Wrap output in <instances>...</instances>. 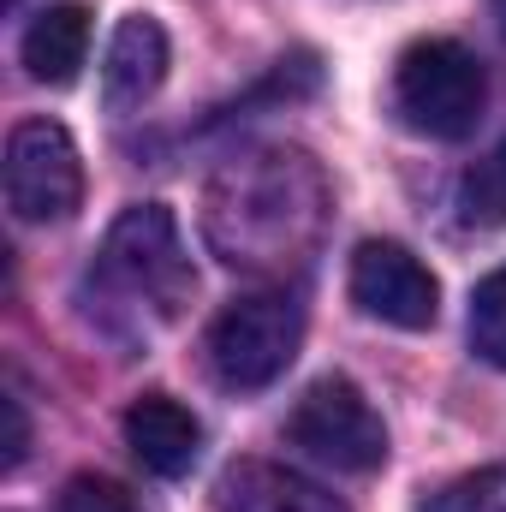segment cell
Masks as SVG:
<instances>
[{"label":"cell","instance_id":"obj_1","mask_svg":"<svg viewBox=\"0 0 506 512\" xmlns=\"http://www.w3.org/2000/svg\"><path fill=\"white\" fill-rule=\"evenodd\" d=\"M328 209V179L304 149H239L203 185V239L227 268L280 280L316 256Z\"/></svg>","mask_w":506,"mask_h":512},{"label":"cell","instance_id":"obj_2","mask_svg":"<svg viewBox=\"0 0 506 512\" xmlns=\"http://www.w3.org/2000/svg\"><path fill=\"white\" fill-rule=\"evenodd\" d=\"M197 292V268L185 256L179 221L167 203H131L126 215L108 227L96 268H90V298L96 316L114 334H155L179 322V310Z\"/></svg>","mask_w":506,"mask_h":512},{"label":"cell","instance_id":"obj_3","mask_svg":"<svg viewBox=\"0 0 506 512\" xmlns=\"http://www.w3.org/2000/svg\"><path fill=\"white\" fill-rule=\"evenodd\" d=\"M483 102H489L483 60L453 36H423L393 66V114L423 137L441 143L471 137L483 120Z\"/></svg>","mask_w":506,"mask_h":512},{"label":"cell","instance_id":"obj_4","mask_svg":"<svg viewBox=\"0 0 506 512\" xmlns=\"http://www.w3.org/2000/svg\"><path fill=\"white\" fill-rule=\"evenodd\" d=\"M304 346V310L292 292H251V298H233L209 334H203V358H209V376L227 387V393H262L274 387L292 358Z\"/></svg>","mask_w":506,"mask_h":512},{"label":"cell","instance_id":"obj_5","mask_svg":"<svg viewBox=\"0 0 506 512\" xmlns=\"http://www.w3.org/2000/svg\"><path fill=\"white\" fill-rule=\"evenodd\" d=\"M286 441L334 471H352V477L387 465V423L364 399V387L346 376H322L304 387V399L286 417Z\"/></svg>","mask_w":506,"mask_h":512},{"label":"cell","instance_id":"obj_6","mask_svg":"<svg viewBox=\"0 0 506 512\" xmlns=\"http://www.w3.org/2000/svg\"><path fill=\"white\" fill-rule=\"evenodd\" d=\"M84 203V161L60 120H18L6 137V209L30 227H60Z\"/></svg>","mask_w":506,"mask_h":512},{"label":"cell","instance_id":"obj_7","mask_svg":"<svg viewBox=\"0 0 506 512\" xmlns=\"http://www.w3.org/2000/svg\"><path fill=\"white\" fill-rule=\"evenodd\" d=\"M346 286H352V304L364 316H376L387 328H405V334H423L441 316V280L393 239H364L352 251Z\"/></svg>","mask_w":506,"mask_h":512},{"label":"cell","instance_id":"obj_8","mask_svg":"<svg viewBox=\"0 0 506 512\" xmlns=\"http://www.w3.org/2000/svg\"><path fill=\"white\" fill-rule=\"evenodd\" d=\"M126 447L131 459L155 477H185L203 453V423L173 399V393H143L126 411Z\"/></svg>","mask_w":506,"mask_h":512},{"label":"cell","instance_id":"obj_9","mask_svg":"<svg viewBox=\"0 0 506 512\" xmlns=\"http://www.w3.org/2000/svg\"><path fill=\"white\" fill-rule=\"evenodd\" d=\"M167 78V30L149 18V12H131L114 24V42H108V60H102V102L114 114L143 108Z\"/></svg>","mask_w":506,"mask_h":512},{"label":"cell","instance_id":"obj_10","mask_svg":"<svg viewBox=\"0 0 506 512\" xmlns=\"http://www.w3.org/2000/svg\"><path fill=\"white\" fill-rule=\"evenodd\" d=\"M18 60H24V72H30L36 84L66 90V84L84 72V60H90V12L72 6V0L42 6V12L24 24V36H18Z\"/></svg>","mask_w":506,"mask_h":512},{"label":"cell","instance_id":"obj_11","mask_svg":"<svg viewBox=\"0 0 506 512\" xmlns=\"http://www.w3.org/2000/svg\"><path fill=\"white\" fill-rule=\"evenodd\" d=\"M215 512H346V501H334L322 483L268 465V459H245L221 477L215 489Z\"/></svg>","mask_w":506,"mask_h":512},{"label":"cell","instance_id":"obj_12","mask_svg":"<svg viewBox=\"0 0 506 512\" xmlns=\"http://www.w3.org/2000/svg\"><path fill=\"white\" fill-rule=\"evenodd\" d=\"M453 209H459V227H471V233L506 227V137L483 155V161L465 167V179H459V191H453Z\"/></svg>","mask_w":506,"mask_h":512},{"label":"cell","instance_id":"obj_13","mask_svg":"<svg viewBox=\"0 0 506 512\" xmlns=\"http://www.w3.org/2000/svg\"><path fill=\"white\" fill-rule=\"evenodd\" d=\"M471 352L483 364L506 370V268H495L477 292H471Z\"/></svg>","mask_w":506,"mask_h":512},{"label":"cell","instance_id":"obj_14","mask_svg":"<svg viewBox=\"0 0 506 512\" xmlns=\"http://www.w3.org/2000/svg\"><path fill=\"white\" fill-rule=\"evenodd\" d=\"M417 512H506V459L471 471V477H453L447 489H435Z\"/></svg>","mask_w":506,"mask_h":512},{"label":"cell","instance_id":"obj_15","mask_svg":"<svg viewBox=\"0 0 506 512\" xmlns=\"http://www.w3.org/2000/svg\"><path fill=\"white\" fill-rule=\"evenodd\" d=\"M54 512H143V507H137V495H131L126 483L84 471V477H72V483L60 489V507Z\"/></svg>","mask_w":506,"mask_h":512},{"label":"cell","instance_id":"obj_16","mask_svg":"<svg viewBox=\"0 0 506 512\" xmlns=\"http://www.w3.org/2000/svg\"><path fill=\"white\" fill-rule=\"evenodd\" d=\"M0 411H6V471H18V459H24V447H30V417H24V399H18V393H6Z\"/></svg>","mask_w":506,"mask_h":512},{"label":"cell","instance_id":"obj_17","mask_svg":"<svg viewBox=\"0 0 506 512\" xmlns=\"http://www.w3.org/2000/svg\"><path fill=\"white\" fill-rule=\"evenodd\" d=\"M489 6H495V18H501V30H506V0H489Z\"/></svg>","mask_w":506,"mask_h":512}]
</instances>
